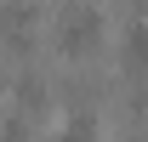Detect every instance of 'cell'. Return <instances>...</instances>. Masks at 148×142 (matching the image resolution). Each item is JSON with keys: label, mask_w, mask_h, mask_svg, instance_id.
<instances>
[{"label": "cell", "mask_w": 148, "mask_h": 142, "mask_svg": "<svg viewBox=\"0 0 148 142\" xmlns=\"http://www.w3.org/2000/svg\"><path fill=\"white\" fill-rule=\"evenodd\" d=\"M97 34H103V17H97L91 6H80V12H69V17H63V29H57V46H63L69 57H86V51L97 46Z\"/></svg>", "instance_id": "6da1fadb"}, {"label": "cell", "mask_w": 148, "mask_h": 142, "mask_svg": "<svg viewBox=\"0 0 148 142\" xmlns=\"http://www.w3.org/2000/svg\"><path fill=\"white\" fill-rule=\"evenodd\" d=\"M120 63L131 74H148V23H131L125 40H120Z\"/></svg>", "instance_id": "7a4b0ae2"}, {"label": "cell", "mask_w": 148, "mask_h": 142, "mask_svg": "<svg viewBox=\"0 0 148 142\" xmlns=\"http://www.w3.org/2000/svg\"><path fill=\"white\" fill-rule=\"evenodd\" d=\"M29 23H34V6H29V0H12V6L0 12V29H6L12 46H23V29H29Z\"/></svg>", "instance_id": "3957f363"}, {"label": "cell", "mask_w": 148, "mask_h": 142, "mask_svg": "<svg viewBox=\"0 0 148 142\" xmlns=\"http://www.w3.org/2000/svg\"><path fill=\"white\" fill-rule=\"evenodd\" d=\"M57 142H97V119H91V114H74V119L63 125Z\"/></svg>", "instance_id": "277c9868"}, {"label": "cell", "mask_w": 148, "mask_h": 142, "mask_svg": "<svg viewBox=\"0 0 148 142\" xmlns=\"http://www.w3.org/2000/svg\"><path fill=\"white\" fill-rule=\"evenodd\" d=\"M17 102L23 108H46V85L40 80H17Z\"/></svg>", "instance_id": "5b68a950"}, {"label": "cell", "mask_w": 148, "mask_h": 142, "mask_svg": "<svg viewBox=\"0 0 148 142\" xmlns=\"http://www.w3.org/2000/svg\"><path fill=\"white\" fill-rule=\"evenodd\" d=\"M0 142H23V119H12V125H6V137H0Z\"/></svg>", "instance_id": "8992f818"}, {"label": "cell", "mask_w": 148, "mask_h": 142, "mask_svg": "<svg viewBox=\"0 0 148 142\" xmlns=\"http://www.w3.org/2000/svg\"><path fill=\"white\" fill-rule=\"evenodd\" d=\"M131 108H137V114L148 119V91H137V97H131Z\"/></svg>", "instance_id": "52a82bcc"}]
</instances>
